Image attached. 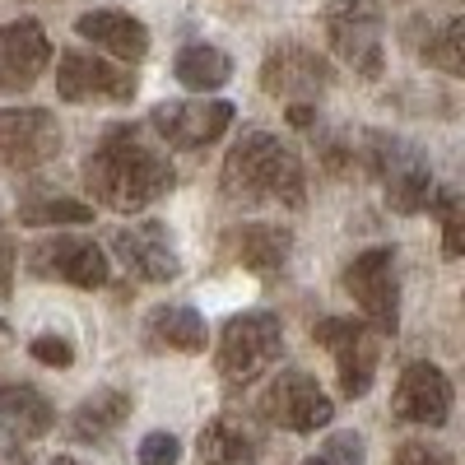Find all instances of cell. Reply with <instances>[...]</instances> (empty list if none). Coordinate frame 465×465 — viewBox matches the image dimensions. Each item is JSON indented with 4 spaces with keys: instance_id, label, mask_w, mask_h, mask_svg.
Returning <instances> with one entry per match:
<instances>
[{
    "instance_id": "33",
    "label": "cell",
    "mask_w": 465,
    "mask_h": 465,
    "mask_svg": "<svg viewBox=\"0 0 465 465\" xmlns=\"http://www.w3.org/2000/svg\"><path fill=\"white\" fill-rule=\"evenodd\" d=\"M5 344H10V326H5V322H0V349H5Z\"/></svg>"
},
{
    "instance_id": "20",
    "label": "cell",
    "mask_w": 465,
    "mask_h": 465,
    "mask_svg": "<svg viewBox=\"0 0 465 465\" xmlns=\"http://www.w3.org/2000/svg\"><path fill=\"white\" fill-rule=\"evenodd\" d=\"M126 419H131V396L103 386V391H94L80 410L70 414V438L74 442H103V438H112L116 429H122Z\"/></svg>"
},
{
    "instance_id": "8",
    "label": "cell",
    "mask_w": 465,
    "mask_h": 465,
    "mask_svg": "<svg viewBox=\"0 0 465 465\" xmlns=\"http://www.w3.org/2000/svg\"><path fill=\"white\" fill-rule=\"evenodd\" d=\"M56 94L65 103H131L135 98V70L70 47L56 56Z\"/></svg>"
},
{
    "instance_id": "3",
    "label": "cell",
    "mask_w": 465,
    "mask_h": 465,
    "mask_svg": "<svg viewBox=\"0 0 465 465\" xmlns=\"http://www.w3.org/2000/svg\"><path fill=\"white\" fill-rule=\"evenodd\" d=\"M280 349H284L280 317H270V312H238V317H228L223 331H219V359H214L223 386H232V391L252 386L270 363L280 359Z\"/></svg>"
},
{
    "instance_id": "27",
    "label": "cell",
    "mask_w": 465,
    "mask_h": 465,
    "mask_svg": "<svg viewBox=\"0 0 465 465\" xmlns=\"http://www.w3.org/2000/svg\"><path fill=\"white\" fill-rule=\"evenodd\" d=\"M28 354L43 363V368H70L74 363V344L65 335H33L28 340Z\"/></svg>"
},
{
    "instance_id": "5",
    "label": "cell",
    "mask_w": 465,
    "mask_h": 465,
    "mask_svg": "<svg viewBox=\"0 0 465 465\" xmlns=\"http://www.w3.org/2000/svg\"><path fill=\"white\" fill-rule=\"evenodd\" d=\"M344 293L363 307V322L377 335H396L401 326V284H396V247H368L344 265Z\"/></svg>"
},
{
    "instance_id": "1",
    "label": "cell",
    "mask_w": 465,
    "mask_h": 465,
    "mask_svg": "<svg viewBox=\"0 0 465 465\" xmlns=\"http://www.w3.org/2000/svg\"><path fill=\"white\" fill-rule=\"evenodd\" d=\"M84 191L103 210H149L173 191V163L159 144H149L140 126H107L98 149L84 159Z\"/></svg>"
},
{
    "instance_id": "22",
    "label": "cell",
    "mask_w": 465,
    "mask_h": 465,
    "mask_svg": "<svg viewBox=\"0 0 465 465\" xmlns=\"http://www.w3.org/2000/svg\"><path fill=\"white\" fill-rule=\"evenodd\" d=\"M149 340L159 349H182V354H201L205 349V317L196 312V307H153L149 322H144Z\"/></svg>"
},
{
    "instance_id": "19",
    "label": "cell",
    "mask_w": 465,
    "mask_h": 465,
    "mask_svg": "<svg viewBox=\"0 0 465 465\" xmlns=\"http://www.w3.org/2000/svg\"><path fill=\"white\" fill-rule=\"evenodd\" d=\"M289 252H293V232L284 223H242L232 232V256L252 275H280Z\"/></svg>"
},
{
    "instance_id": "16",
    "label": "cell",
    "mask_w": 465,
    "mask_h": 465,
    "mask_svg": "<svg viewBox=\"0 0 465 465\" xmlns=\"http://www.w3.org/2000/svg\"><path fill=\"white\" fill-rule=\"evenodd\" d=\"M391 414L401 423H419V429H442L451 419V381L433 363H410L396 381Z\"/></svg>"
},
{
    "instance_id": "26",
    "label": "cell",
    "mask_w": 465,
    "mask_h": 465,
    "mask_svg": "<svg viewBox=\"0 0 465 465\" xmlns=\"http://www.w3.org/2000/svg\"><path fill=\"white\" fill-rule=\"evenodd\" d=\"M429 205L442 219V252H447V261H456L465 252V210H460V196H456V191H438Z\"/></svg>"
},
{
    "instance_id": "21",
    "label": "cell",
    "mask_w": 465,
    "mask_h": 465,
    "mask_svg": "<svg viewBox=\"0 0 465 465\" xmlns=\"http://www.w3.org/2000/svg\"><path fill=\"white\" fill-rule=\"evenodd\" d=\"M173 74H177V84L191 89V94H214L232 80V61L223 47L214 43H186L173 61Z\"/></svg>"
},
{
    "instance_id": "29",
    "label": "cell",
    "mask_w": 465,
    "mask_h": 465,
    "mask_svg": "<svg viewBox=\"0 0 465 465\" xmlns=\"http://www.w3.org/2000/svg\"><path fill=\"white\" fill-rule=\"evenodd\" d=\"M396 465H456V456H451L447 447H438V442L414 438V442H405V447L396 451Z\"/></svg>"
},
{
    "instance_id": "4",
    "label": "cell",
    "mask_w": 465,
    "mask_h": 465,
    "mask_svg": "<svg viewBox=\"0 0 465 465\" xmlns=\"http://www.w3.org/2000/svg\"><path fill=\"white\" fill-rule=\"evenodd\" d=\"M322 24H326L335 56L354 65L363 80H377L381 74V33H386L381 0H331Z\"/></svg>"
},
{
    "instance_id": "24",
    "label": "cell",
    "mask_w": 465,
    "mask_h": 465,
    "mask_svg": "<svg viewBox=\"0 0 465 465\" xmlns=\"http://www.w3.org/2000/svg\"><path fill=\"white\" fill-rule=\"evenodd\" d=\"M94 205L70 201V196H28L19 205V223L28 228H61V223H94Z\"/></svg>"
},
{
    "instance_id": "7",
    "label": "cell",
    "mask_w": 465,
    "mask_h": 465,
    "mask_svg": "<svg viewBox=\"0 0 465 465\" xmlns=\"http://www.w3.org/2000/svg\"><path fill=\"white\" fill-rule=\"evenodd\" d=\"M372 168L381 173L386 205H391L396 214H423L429 210V201H433V163L423 159V149L372 131Z\"/></svg>"
},
{
    "instance_id": "9",
    "label": "cell",
    "mask_w": 465,
    "mask_h": 465,
    "mask_svg": "<svg viewBox=\"0 0 465 465\" xmlns=\"http://www.w3.org/2000/svg\"><path fill=\"white\" fill-rule=\"evenodd\" d=\"M61 153V122L47 107H5L0 112V163L10 173H33Z\"/></svg>"
},
{
    "instance_id": "10",
    "label": "cell",
    "mask_w": 465,
    "mask_h": 465,
    "mask_svg": "<svg viewBox=\"0 0 465 465\" xmlns=\"http://www.w3.org/2000/svg\"><path fill=\"white\" fill-rule=\"evenodd\" d=\"M261 414L270 423H280L284 433H317L335 419V401L322 391L317 377L280 372L275 381H270V391L261 396Z\"/></svg>"
},
{
    "instance_id": "11",
    "label": "cell",
    "mask_w": 465,
    "mask_h": 465,
    "mask_svg": "<svg viewBox=\"0 0 465 465\" xmlns=\"http://www.w3.org/2000/svg\"><path fill=\"white\" fill-rule=\"evenodd\" d=\"M232 116H238V107L223 103V98H182V103L153 107L149 126L173 149H205L232 126Z\"/></svg>"
},
{
    "instance_id": "28",
    "label": "cell",
    "mask_w": 465,
    "mask_h": 465,
    "mask_svg": "<svg viewBox=\"0 0 465 465\" xmlns=\"http://www.w3.org/2000/svg\"><path fill=\"white\" fill-rule=\"evenodd\" d=\"M135 460H140V465H177V460H182V442L159 429V433H149V438L140 442Z\"/></svg>"
},
{
    "instance_id": "32",
    "label": "cell",
    "mask_w": 465,
    "mask_h": 465,
    "mask_svg": "<svg viewBox=\"0 0 465 465\" xmlns=\"http://www.w3.org/2000/svg\"><path fill=\"white\" fill-rule=\"evenodd\" d=\"M298 465H335V460H331L326 451H317V456H307V460H298Z\"/></svg>"
},
{
    "instance_id": "17",
    "label": "cell",
    "mask_w": 465,
    "mask_h": 465,
    "mask_svg": "<svg viewBox=\"0 0 465 465\" xmlns=\"http://www.w3.org/2000/svg\"><path fill=\"white\" fill-rule=\"evenodd\" d=\"M74 33H80L84 43L103 47L107 56H116V61L135 65V61L149 56V28L126 10H89V15L74 19Z\"/></svg>"
},
{
    "instance_id": "15",
    "label": "cell",
    "mask_w": 465,
    "mask_h": 465,
    "mask_svg": "<svg viewBox=\"0 0 465 465\" xmlns=\"http://www.w3.org/2000/svg\"><path fill=\"white\" fill-rule=\"evenodd\" d=\"M28 270L43 280H61L70 289H103L107 284V252L84 242V238H52V242L33 247Z\"/></svg>"
},
{
    "instance_id": "34",
    "label": "cell",
    "mask_w": 465,
    "mask_h": 465,
    "mask_svg": "<svg viewBox=\"0 0 465 465\" xmlns=\"http://www.w3.org/2000/svg\"><path fill=\"white\" fill-rule=\"evenodd\" d=\"M52 465H84V460H74V456H56Z\"/></svg>"
},
{
    "instance_id": "2",
    "label": "cell",
    "mask_w": 465,
    "mask_h": 465,
    "mask_svg": "<svg viewBox=\"0 0 465 465\" xmlns=\"http://www.w3.org/2000/svg\"><path fill=\"white\" fill-rule=\"evenodd\" d=\"M219 186L232 205H261L275 201L284 210H302L307 201V173L302 159L270 131H247L238 144L228 149Z\"/></svg>"
},
{
    "instance_id": "13",
    "label": "cell",
    "mask_w": 465,
    "mask_h": 465,
    "mask_svg": "<svg viewBox=\"0 0 465 465\" xmlns=\"http://www.w3.org/2000/svg\"><path fill=\"white\" fill-rule=\"evenodd\" d=\"M112 247H116V256H122V265L131 270L135 280H144V284H173L182 275L173 232L159 219H140V223L122 228L112 238Z\"/></svg>"
},
{
    "instance_id": "23",
    "label": "cell",
    "mask_w": 465,
    "mask_h": 465,
    "mask_svg": "<svg viewBox=\"0 0 465 465\" xmlns=\"http://www.w3.org/2000/svg\"><path fill=\"white\" fill-rule=\"evenodd\" d=\"M196 451H201V465H256V447H252L247 429L228 414L205 423Z\"/></svg>"
},
{
    "instance_id": "25",
    "label": "cell",
    "mask_w": 465,
    "mask_h": 465,
    "mask_svg": "<svg viewBox=\"0 0 465 465\" xmlns=\"http://www.w3.org/2000/svg\"><path fill=\"white\" fill-rule=\"evenodd\" d=\"M423 61L438 65L442 74H465V19H447L438 37H429Z\"/></svg>"
},
{
    "instance_id": "18",
    "label": "cell",
    "mask_w": 465,
    "mask_h": 465,
    "mask_svg": "<svg viewBox=\"0 0 465 465\" xmlns=\"http://www.w3.org/2000/svg\"><path fill=\"white\" fill-rule=\"evenodd\" d=\"M0 423H5L10 438L33 442V438L52 433L56 410H52V401L37 391V386H28V381H0Z\"/></svg>"
},
{
    "instance_id": "31",
    "label": "cell",
    "mask_w": 465,
    "mask_h": 465,
    "mask_svg": "<svg viewBox=\"0 0 465 465\" xmlns=\"http://www.w3.org/2000/svg\"><path fill=\"white\" fill-rule=\"evenodd\" d=\"M10 289H15V242L0 238V302L10 298Z\"/></svg>"
},
{
    "instance_id": "14",
    "label": "cell",
    "mask_w": 465,
    "mask_h": 465,
    "mask_svg": "<svg viewBox=\"0 0 465 465\" xmlns=\"http://www.w3.org/2000/svg\"><path fill=\"white\" fill-rule=\"evenodd\" d=\"M52 65V37L37 19H15L0 28V94H24Z\"/></svg>"
},
{
    "instance_id": "30",
    "label": "cell",
    "mask_w": 465,
    "mask_h": 465,
    "mask_svg": "<svg viewBox=\"0 0 465 465\" xmlns=\"http://www.w3.org/2000/svg\"><path fill=\"white\" fill-rule=\"evenodd\" d=\"M322 451H326L335 465H363V456H368L359 433H331V442H326Z\"/></svg>"
},
{
    "instance_id": "12",
    "label": "cell",
    "mask_w": 465,
    "mask_h": 465,
    "mask_svg": "<svg viewBox=\"0 0 465 465\" xmlns=\"http://www.w3.org/2000/svg\"><path fill=\"white\" fill-rule=\"evenodd\" d=\"M331 80H335L331 61L302 43L270 47V56L261 65V89L270 98H289V103H317V94L331 89Z\"/></svg>"
},
{
    "instance_id": "6",
    "label": "cell",
    "mask_w": 465,
    "mask_h": 465,
    "mask_svg": "<svg viewBox=\"0 0 465 465\" xmlns=\"http://www.w3.org/2000/svg\"><path fill=\"white\" fill-rule=\"evenodd\" d=\"M312 340L331 349L335 359V377H340V391L349 401H363L377 381V354H381V335L368 322L354 317H326L312 326Z\"/></svg>"
}]
</instances>
